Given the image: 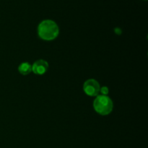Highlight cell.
Listing matches in <instances>:
<instances>
[{
	"instance_id": "obj_1",
	"label": "cell",
	"mask_w": 148,
	"mask_h": 148,
	"mask_svg": "<svg viewBox=\"0 0 148 148\" xmlns=\"http://www.w3.org/2000/svg\"><path fill=\"white\" fill-rule=\"evenodd\" d=\"M38 36L46 41L55 40L59 34V28L56 22L52 20H44L39 23L37 28Z\"/></svg>"
},
{
	"instance_id": "obj_2",
	"label": "cell",
	"mask_w": 148,
	"mask_h": 148,
	"mask_svg": "<svg viewBox=\"0 0 148 148\" xmlns=\"http://www.w3.org/2000/svg\"><path fill=\"white\" fill-rule=\"evenodd\" d=\"M93 108L100 115L107 116L112 112L114 103L108 95H98L93 101Z\"/></svg>"
},
{
	"instance_id": "obj_3",
	"label": "cell",
	"mask_w": 148,
	"mask_h": 148,
	"mask_svg": "<svg viewBox=\"0 0 148 148\" xmlns=\"http://www.w3.org/2000/svg\"><path fill=\"white\" fill-rule=\"evenodd\" d=\"M100 89L99 82L95 79H87L83 84V91L88 96L96 97L99 95Z\"/></svg>"
},
{
	"instance_id": "obj_4",
	"label": "cell",
	"mask_w": 148,
	"mask_h": 148,
	"mask_svg": "<svg viewBox=\"0 0 148 148\" xmlns=\"http://www.w3.org/2000/svg\"><path fill=\"white\" fill-rule=\"evenodd\" d=\"M49 67V63L46 60L38 59L32 65V72L36 75H43L46 73Z\"/></svg>"
},
{
	"instance_id": "obj_5",
	"label": "cell",
	"mask_w": 148,
	"mask_h": 148,
	"mask_svg": "<svg viewBox=\"0 0 148 148\" xmlns=\"http://www.w3.org/2000/svg\"><path fill=\"white\" fill-rule=\"evenodd\" d=\"M18 72L24 76L29 75L32 72V65L29 62H23L19 65Z\"/></svg>"
},
{
	"instance_id": "obj_6",
	"label": "cell",
	"mask_w": 148,
	"mask_h": 148,
	"mask_svg": "<svg viewBox=\"0 0 148 148\" xmlns=\"http://www.w3.org/2000/svg\"><path fill=\"white\" fill-rule=\"evenodd\" d=\"M100 92H101V95H107L109 92V89H108V87L106 86H103L102 88H101L100 89Z\"/></svg>"
},
{
	"instance_id": "obj_7",
	"label": "cell",
	"mask_w": 148,
	"mask_h": 148,
	"mask_svg": "<svg viewBox=\"0 0 148 148\" xmlns=\"http://www.w3.org/2000/svg\"><path fill=\"white\" fill-rule=\"evenodd\" d=\"M145 1H147V0H145Z\"/></svg>"
}]
</instances>
